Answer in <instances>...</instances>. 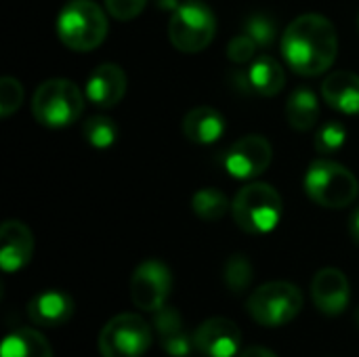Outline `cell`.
<instances>
[{"instance_id":"cell-6","label":"cell","mask_w":359,"mask_h":357,"mask_svg":"<svg viewBox=\"0 0 359 357\" xmlns=\"http://www.w3.org/2000/svg\"><path fill=\"white\" fill-rule=\"evenodd\" d=\"M246 309L257 324L278 328L292 322L301 314L303 295L290 282H269L250 295Z\"/></svg>"},{"instance_id":"cell-3","label":"cell","mask_w":359,"mask_h":357,"mask_svg":"<svg viewBox=\"0 0 359 357\" xmlns=\"http://www.w3.org/2000/svg\"><path fill=\"white\" fill-rule=\"evenodd\" d=\"M57 34L72 50H93L107 36V17L93 0H72L59 13Z\"/></svg>"},{"instance_id":"cell-31","label":"cell","mask_w":359,"mask_h":357,"mask_svg":"<svg viewBox=\"0 0 359 357\" xmlns=\"http://www.w3.org/2000/svg\"><path fill=\"white\" fill-rule=\"evenodd\" d=\"M349 234H351L353 242L359 246V206L351 213V219H349Z\"/></svg>"},{"instance_id":"cell-24","label":"cell","mask_w":359,"mask_h":357,"mask_svg":"<svg viewBox=\"0 0 359 357\" xmlns=\"http://www.w3.org/2000/svg\"><path fill=\"white\" fill-rule=\"evenodd\" d=\"M345 141H347L345 124L339 120H330L320 126V130L316 135V149L322 156H332L345 145Z\"/></svg>"},{"instance_id":"cell-8","label":"cell","mask_w":359,"mask_h":357,"mask_svg":"<svg viewBox=\"0 0 359 357\" xmlns=\"http://www.w3.org/2000/svg\"><path fill=\"white\" fill-rule=\"evenodd\" d=\"M151 345V326L137 314L111 318L99 335L101 357H141Z\"/></svg>"},{"instance_id":"cell-18","label":"cell","mask_w":359,"mask_h":357,"mask_svg":"<svg viewBox=\"0 0 359 357\" xmlns=\"http://www.w3.org/2000/svg\"><path fill=\"white\" fill-rule=\"evenodd\" d=\"M286 118L294 130H309L318 124L320 103L318 95L309 86H299L286 101Z\"/></svg>"},{"instance_id":"cell-33","label":"cell","mask_w":359,"mask_h":357,"mask_svg":"<svg viewBox=\"0 0 359 357\" xmlns=\"http://www.w3.org/2000/svg\"><path fill=\"white\" fill-rule=\"evenodd\" d=\"M358 25H359V17H358Z\"/></svg>"},{"instance_id":"cell-16","label":"cell","mask_w":359,"mask_h":357,"mask_svg":"<svg viewBox=\"0 0 359 357\" xmlns=\"http://www.w3.org/2000/svg\"><path fill=\"white\" fill-rule=\"evenodd\" d=\"M223 133H225V118L221 112H217L212 107H206V105L194 107L183 118V135L191 143L210 145V143L219 141V137H223Z\"/></svg>"},{"instance_id":"cell-20","label":"cell","mask_w":359,"mask_h":357,"mask_svg":"<svg viewBox=\"0 0 359 357\" xmlns=\"http://www.w3.org/2000/svg\"><path fill=\"white\" fill-rule=\"evenodd\" d=\"M0 357H53V349L38 330L19 328L4 339Z\"/></svg>"},{"instance_id":"cell-27","label":"cell","mask_w":359,"mask_h":357,"mask_svg":"<svg viewBox=\"0 0 359 357\" xmlns=\"http://www.w3.org/2000/svg\"><path fill=\"white\" fill-rule=\"evenodd\" d=\"M23 103V86L19 80L4 76L0 80V116L8 118Z\"/></svg>"},{"instance_id":"cell-15","label":"cell","mask_w":359,"mask_h":357,"mask_svg":"<svg viewBox=\"0 0 359 357\" xmlns=\"http://www.w3.org/2000/svg\"><path fill=\"white\" fill-rule=\"evenodd\" d=\"M27 316L34 324L44 328L63 326L74 316V301L69 295L59 290L40 292L27 303Z\"/></svg>"},{"instance_id":"cell-17","label":"cell","mask_w":359,"mask_h":357,"mask_svg":"<svg viewBox=\"0 0 359 357\" xmlns=\"http://www.w3.org/2000/svg\"><path fill=\"white\" fill-rule=\"evenodd\" d=\"M322 97L343 114H359V76L353 72L330 74L322 84Z\"/></svg>"},{"instance_id":"cell-11","label":"cell","mask_w":359,"mask_h":357,"mask_svg":"<svg viewBox=\"0 0 359 357\" xmlns=\"http://www.w3.org/2000/svg\"><path fill=\"white\" fill-rule=\"evenodd\" d=\"M240 343V328L227 318H210L194 332V347L204 357H236Z\"/></svg>"},{"instance_id":"cell-21","label":"cell","mask_w":359,"mask_h":357,"mask_svg":"<svg viewBox=\"0 0 359 357\" xmlns=\"http://www.w3.org/2000/svg\"><path fill=\"white\" fill-rule=\"evenodd\" d=\"M191 206H194L196 217H200L202 221L212 223V221H219V219H223L227 215L229 200L219 189L204 187V189L196 191V196L191 200Z\"/></svg>"},{"instance_id":"cell-14","label":"cell","mask_w":359,"mask_h":357,"mask_svg":"<svg viewBox=\"0 0 359 357\" xmlns=\"http://www.w3.org/2000/svg\"><path fill=\"white\" fill-rule=\"evenodd\" d=\"M86 99L99 107H114L126 93V74L116 63H101L86 80Z\"/></svg>"},{"instance_id":"cell-13","label":"cell","mask_w":359,"mask_h":357,"mask_svg":"<svg viewBox=\"0 0 359 357\" xmlns=\"http://www.w3.org/2000/svg\"><path fill=\"white\" fill-rule=\"evenodd\" d=\"M34 255V236L21 221H4L0 227V267L6 274L23 269Z\"/></svg>"},{"instance_id":"cell-25","label":"cell","mask_w":359,"mask_h":357,"mask_svg":"<svg viewBox=\"0 0 359 357\" xmlns=\"http://www.w3.org/2000/svg\"><path fill=\"white\" fill-rule=\"evenodd\" d=\"M244 32L259 44V48H267L273 44L276 36H278V27L276 21L267 15H252L246 19L244 23Z\"/></svg>"},{"instance_id":"cell-2","label":"cell","mask_w":359,"mask_h":357,"mask_svg":"<svg viewBox=\"0 0 359 357\" xmlns=\"http://www.w3.org/2000/svg\"><path fill=\"white\" fill-rule=\"evenodd\" d=\"M233 221L238 227L252 236H265L278 227L282 221V198L276 187L267 183H248L244 185L236 200L231 202Z\"/></svg>"},{"instance_id":"cell-23","label":"cell","mask_w":359,"mask_h":357,"mask_svg":"<svg viewBox=\"0 0 359 357\" xmlns=\"http://www.w3.org/2000/svg\"><path fill=\"white\" fill-rule=\"evenodd\" d=\"M252 278H255L252 263L244 255L229 257V261L225 263V269H223V280L231 292H238V295L244 292L250 286Z\"/></svg>"},{"instance_id":"cell-10","label":"cell","mask_w":359,"mask_h":357,"mask_svg":"<svg viewBox=\"0 0 359 357\" xmlns=\"http://www.w3.org/2000/svg\"><path fill=\"white\" fill-rule=\"evenodd\" d=\"M271 158H273V149L265 137L246 135L227 149L223 158V166L236 179H255L267 170Z\"/></svg>"},{"instance_id":"cell-29","label":"cell","mask_w":359,"mask_h":357,"mask_svg":"<svg viewBox=\"0 0 359 357\" xmlns=\"http://www.w3.org/2000/svg\"><path fill=\"white\" fill-rule=\"evenodd\" d=\"M147 0H105L109 15L118 21H130L145 8Z\"/></svg>"},{"instance_id":"cell-28","label":"cell","mask_w":359,"mask_h":357,"mask_svg":"<svg viewBox=\"0 0 359 357\" xmlns=\"http://www.w3.org/2000/svg\"><path fill=\"white\" fill-rule=\"evenodd\" d=\"M257 48H259V44H257L246 32H242L240 36H236V38L229 40L227 57H229L231 61H236V63H246V61H250V59L255 57Z\"/></svg>"},{"instance_id":"cell-19","label":"cell","mask_w":359,"mask_h":357,"mask_svg":"<svg viewBox=\"0 0 359 357\" xmlns=\"http://www.w3.org/2000/svg\"><path fill=\"white\" fill-rule=\"evenodd\" d=\"M248 84L252 90H257L263 97H273L278 95L284 84H286V74L284 67L271 57V55H261L252 61L248 69Z\"/></svg>"},{"instance_id":"cell-1","label":"cell","mask_w":359,"mask_h":357,"mask_svg":"<svg viewBox=\"0 0 359 357\" xmlns=\"http://www.w3.org/2000/svg\"><path fill=\"white\" fill-rule=\"evenodd\" d=\"M282 55L301 76H320L339 55V34L332 21L318 13L297 17L282 36Z\"/></svg>"},{"instance_id":"cell-22","label":"cell","mask_w":359,"mask_h":357,"mask_svg":"<svg viewBox=\"0 0 359 357\" xmlns=\"http://www.w3.org/2000/svg\"><path fill=\"white\" fill-rule=\"evenodd\" d=\"M82 135L84 139L97 147V149H105V147H111L118 139V126L111 122V118H105V116H93L90 120L84 122L82 126Z\"/></svg>"},{"instance_id":"cell-5","label":"cell","mask_w":359,"mask_h":357,"mask_svg":"<svg viewBox=\"0 0 359 357\" xmlns=\"http://www.w3.org/2000/svg\"><path fill=\"white\" fill-rule=\"evenodd\" d=\"M84 107V95L72 80L53 78L42 82L32 99V114L34 118L48 126L61 128L74 124Z\"/></svg>"},{"instance_id":"cell-9","label":"cell","mask_w":359,"mask_h":357,"mask_svg":"<svg viewBox=\"0 0 359 357\" xmlns=\"http://www.w3.org/2000/svg\"><path fill=\"white\" fill-rule=\"evenodd\" d=\"M172 288L170 269L156 259L143 261L130 278V299L133 303L147 314H156L166 305V299Z\"/></svg>"},{"instance_id":"cell-30","label":"cell","mask_w":359,"mask_h":357,"mask_svg":"<svg viewBox=\"0 0 359 357\" xmlns=\"http://www.w3.org/2000/svg\"><path fill=\"white\" fill-rule=\"evenodd\" d=\"M240 357H278L273 351H269V349H265V347H261V345H252V347H248V349H244Z\"/></svg>"},{"instance_id":"cell-7","label":"cell","mask_w":359,"mask_h":357,"mask_svg":"<svg viewBox=\"0 0 359 357\" xmlns=\"http://www.w3.org/2000/svg\"><path fill=\"white\" fill-rule=\"evenodd\" d=\"M217 32V21L212 11L200 0H187L177 4L168 21V38L172 46L181 53L204 50Z\"/></svg>"},{"instance_id":"cell-4","label":"cell","mask_w":359,"mask_h":357,"mask_svg":"<svg viewBox=\"0 0 359 357\" xmlns=\"http://www.w3.org/2000/svg\"><path fill=\"white\" fill-rule=\"evenodd\" d=\"M305 191L324 208H347L358 198L359 183L347 166L334 160H316L305 173Z\"/></svg>"},{"instance_id":"cell-26","label":"cell","mask_w":359,"mask_h":357,"mask_svg":"<svg viewBox=\"0 0 359 357\" xmlns=\"http://www.w3.org/2000/svg\"><path fill=\"white\" fill-rule=\"evenodd\" d=\"M154 330H156L160 343L166 341V339H172V337H179V335L187 332L179 311L175 307H168V305H164L162 309H158L154 314Z\"/></svg>"},{"instance_id":"cell-32","label":"cell","mask_w":359,"mask_h":357,"mask_svg":"<svg viewBox=\"0 0 359 357\" xmlns=\"http://www.w3.org/2000/svg\"><path fill=\"white\" fill-rule=\"evenodd\" d=\"M355 322H358V326H359V309H358V314H355Z\"/></svg>"},{"instance_id":"cell-12","label":"cell","mask_w":359,"mask_h":357,"mask_svg":"<svg viewBox=\"0 0 359 357\" xmlns=\"http://www.w3.org/2000/svg\"><path fill=\"white\" fill-rule=\"evenodd\" d=\"M311 297L316 307L324 314V316H341L351 299V286L347 276L341 269L334 267H326L320 269L311 282Z\"/></svg>"}]
</instances>
